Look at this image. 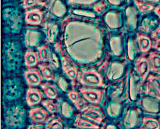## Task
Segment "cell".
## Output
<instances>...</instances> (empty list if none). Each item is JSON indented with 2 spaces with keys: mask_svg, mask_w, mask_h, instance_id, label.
<instances>
[{
  "mask_svg": "<svg viewBox=\"0 0 160 129\" xmlns=\"http://www.w3.org/2000/svg\"><path fill=\"white\" fill-rule=\"evenodd\" d=\"M68 97L79 111H83L88 108L87 102L84 98L81 97L80 93H79L78 91H76L73 89L69 91Z\"/></svg>",
  "mask_w": 160,
  "mask_h": 129,
  "instance_id": "12",
  "label": "cell"
},
{
  "mask_svg": "<svg viewBox=\"0 0 160 129\" xmlns=\"http://www.w3.org/2000/svg\"><path fill=\"white\" fill-rule=\"evenodd\" d=\"M51 0H39V5H42L45 7H48V5L49 4Z\"/></svg>",
  "mask_w": 160,
  "mask_h": 129,
  "instance_id": "34",
  "label": "cell"
},
{
  "mask_svg": "<svg viewBox=\"0 0 160 129\" xmlns=\"http://www.w3.org/2000/svg\"><path fill=\"white\" fill-rule=\"evenodd\" d=\"M39 33H37V31H29L27 32L25 37V44L27 46V47H35L38 45V39Z\"/></svg>",
  "mask_w": 160,
  "mask_h": 129,
  "instance_id": "22",
  "label": "cell"
},
{
  "mask_svg": "<svg viewBox=\"0 0 160 129\" xmlns=\"http://www.w3.org/2000/svg\"><path fill=\"white\" fill-rule=\"evenodd\" d=\"M31 129H45L42 128V127H39L38 126H34L32 127Z\"/></svg>",
  "mask_w": 160,
  "mask_h": 129,
  "instance_id": "38",
  "label": "cell"
},
{
  "mask_svg": "<svg viewBox=\"0 0 160 129\" xmlns=\"http://www.w3.org/2000/svg\"><path fill=\"white\" fill-rule=\"evenodd\" d=\"M145 92L160 100V74L159 76L153 75L148 76Z\"/></svg>",
  "mask_w": 160,
  "mask_h": 129,
  "instance_id": "7",
  "label": "cell"
},
{
  "mask_svg": "<svg viewBox=\"0 0 160 129\" xmlns=\"http://www.w3.org/2000/svg\"><path fill=\"white\" fill-rule=\"evenodd\" d=\"M134 3L140 12H141L142 14H146L154 9V4L142 1L141 0H134Z\"/></svg>",
  "mask_w": 160,
  "mask_h": 129,
  "instance_id": "23",
  "label": "cell"
},
{
  "mask_svg": "<svg viewBox=\"0 0 160 129\" xmlns=\"http://www.w3.org/2000/svg\"><path fill=\"white\" fill-rule=\"evenodd\" d=\"M62 68L65 75L70 78L72 82H75L79 76V70L75 65H72V62L68 56H63L62 58Z\"/></svg>",
  "mask_w": 160,
  "mask_h": 129,
  "instance_id": "9",
  "label": "cell"
},
{
  "mask_svg": "<svg viewBox=\"0 0 160 129\" xmlns=\"http://www.w3.org/2000/svg\"><path fill=\"white\" fill-rule=\"evenodd\" d=\"M154 12H155V14L160 18V3L159 4V5L154 8Z\"/></svg>",
  "mask_w": 160,
  "mask_h": 129,
  "instance_id": "37",
  "label": "cell"
},
{
  "mask_svg": "<svg viewBox=\"0 0 160 129\" xmlns=\"http://www.w3.org/2000/svg\"><path fill=\"white\" fill-rule=\"evenodd\" d=\"M79 91L85 100L92 105H98L103 99V91L99 89L87 88L83 87H80Z\"/></svg>",
  "mask_w": 160,
  "mask_h": 129,
  "instance_id": "2",
  "label": "cell"
},
{
  "mask_svg": "<svg viewBox=\"0 0 160 129\" xmlns=\"http://www.w3.org/2000/svg\"><path fill=\"white\" fill-rule=\"evenodd\" d=\"M41 87L43 91V93L48 98L54 100L58 97L59 90L56 84H53L51 83H45L42 84Z\"/></svg>",
  "mask_w": 160,
  "mask_h": 129,
  "instance_id": "16",
  "label": "cell"
},
{
  "mask_svg": "<svg viewBox=\"0 0 160 129\" xmlns=\"http://www.w3.org/2000/svg\"><path fill=\"white\" fill-rule=\"evenodd\" d=\"M78 80L84 87L98 89L104 86L103 77L94 69H83L79 74Z\"/></svg>",
  "mask_w": 160,
  "mask_h": 129,
  "instance_id": "1",
  "label": "cell"
},
{
  "mask_svg": "<svg viewBox=\"0 0 160 129\" xmlns=\"http://www.w3.org/2000/svg\"><path fill=\"white\" fill-rule=\"evenodd\" d=\"M153 48L157 50V51H160V38L157 39L156 41H155V43L152 47Z\"/></svg>",
  "mask_w": 160,
  "mask_h": 129,
  "instance_id": "35",
  "label": "cell"
},
{
  "mask_svg": "<svg viewBox=\"0 0 160 129\" xmlns=\"http://www.w3.org/2000/svg\"><path fill=\"white\" fill-rule=\"evenodd\" d=\"M83 112V113L82 115L84 117L98 124L101 123L105 118L103 113L96 108L88 107Z\"/></svg>",
  "mask_w": 160,
  "mask_h": 129,
  "instance_id": "11",
  "label": "cell"
},
{
  "mask_svg": "<svg viewBox=\"0 0 160 129\" xmlns=\"http://www.w3.org/2000/svg\"><path fill=\"white\" fill-rule=\"evenodd\" d=\"M24 76L29 87H35L41 85L43 80L42 74L36 68H28L24 73Z\"/></svg>",
  "mask_w": 160,
  "mask_h": 129,
  "instance_id": "5",
  "label": "cell"
},
{
  "mask_svg": "<svg viewBox=\"0 0 160 129\" xmlns=\"http://www.w3.org/2000/svg\"><path fill=\"white\" fill-rule=\"evenodd\" d=\"M137 40L139 48L142 53H147L152 47L150 38L145 34L137 33Z\"/></svg>",
  "mask_w": 160,
  "mask_h": 129,
  "instance_id": "17",
  "label": "cell"
},
{
  "mask_svg": "<svg viewBox=\"0 0 160 129\" xmlns=\"http://www.w3.org/2000/svg\"><path fill=\"white\" fill-rule=\"evenodd\" d=\"M127 11V24L134 29L136 27V10L134 8H128Z\"/></svg>",
  "mask_w": 160,
  "mask_h": 129,
  "instance_id": "26",
  "label": "cell"
},
{
  "mask_svg": "<svg viewBox=\"0 0 160 129\" xmlns=\"http://www.w3.org/2000/svg\"><path fill=\"white\" fill-rule=\"evenodd\" d=\"M43 94L42 91L37 88L29 87L26 93V101L30 107L37 105L42 101Z\"/></svg>",
  "mask_w": 160,
  "mask_h": 129,
  "instance_id": "8",
  "label": "cell"
},
{
  "mask_svg": "<svg viewBox=\"0 0 160 129\" xmlns=\"http://www.w3.org/2000/svg\"><path fill=\"white\" fill-rule=\"evenodd\" d=\"M136 45L135 44L133 41H129L128 42V57L130 59L132 60L134 58V54L136 53Z\"/></svg>",
  "mask_w": 160,
  "mask_h": 129,
  "instance_id": "29",
  "label": "cell"
},
{
  "mask_svg": "<svg viewBox=\"0 0 160 129\" xmlns=\"http://www.w3.org/2000/svg\"><path fill=\"white\" fill-rule=\"evenodd\" d=\"M63 79L62 78H61V77L59 78L58 80H57V81H58V83H59L58 84H62H62H63V83H63ZM64 83H65V85L63 84V86H62V90H63V91H65V90H66V87H67V83H66V81H65Z\"/></svg>",
  "mask_w": 160,
  "mask_h": 129,
  "instance_id": "36",
  "label": "cell"
},
{
  "mask_svg": "<svg viewBox=\"0 0 160 129\" xmlns=\"http://www.w3.org/2000/svg\"><path fill=\"white\" fill-rule=\"evenodd\" d=\"M45 26L46 29V31L47 33L49 41L50 43H53L55 36L57 35V33H58L57 25L55 24L47 23L45 25Z\"/></svg>",
  "mask_w": 160,
  "mask_h": 129,
  "instance_id": "25",
  "label": "cell"
},
{
  "mask_svg": "<svg viewBox=\"0 0 160 129\" xmlns=\"http://www.w3.org/2000/svg\"><path fill=\"white\" fill-rule=\"evenodd\" d=\"M24 60L25 66L28 68H35L37 66H38L40 62V58L38 52L33 50L29 49L25 53Z\"/></svg>",
  "mask_w": 160,
  "mask_h": 129,
  "instance_id": "13",
  "label": "cell"
},
{
  "mask_svg": "<svg viewBox=\"0 0 160 129\" xmlns=\"http://www.w3.org/2000/svg\"><path fill=\"white\" fill-rule=\"evenodd\" d=\"M148 1H153V2H158L160 1V0H146Z\"/></svg>",
  "mask_w": 160,
  "mask_h": 129,
  "instance_id": "39",
  "label": "cell"
},
{
  "mask_svg": "<svg viewBox=\"0 0 160 129\" xmlns=\"http://www.w3.org/2000/svg\"><path fill=\"white\" fill-rule=\"evenodd\" d=\"M41 72L42 74L43 77L47 81H57V77L53 71V67L49 64L43 62L38 64Z\"/></svg>",
  "mask_w": 160,
  "mask_h": 129,
  "instance_id": "15",
  "label": "cell"
},
{
  "mask_svg": "<svg viewBox=\"0 0 160 129\" xmlns=\"http://www.w3.org/2000/svg\"><path fill=\"white\" fill-rule=\"evenodd\" d=\"M44 15L41 9L33 8L25 12V22L28 25L38 26L42 24Z\"/></svg>",
  "mask_w": 160,
  "mask_h": 129,
  "instance_id": "6",
  "label": "cell"
},
{
  "mask_svg": "<svg viewBox=\"0 0 160 129\" xmlns=\"http://www.w3.org/2000/svg\"><path fill=\"white\" fill-rule=\"evenodd\" d=\"M38 51L41 60L45 62H49L52 53L51 52L47 44H45L39 47Z\"/></svg>",
  "mask_w": 160,
  "mask_h": 129,
  "instance_id": "21",
  "label": "cell"
},
{
  "mask_svg": "<svg viewBox=\"0 0 160 129\" xmlns=\"http://www.w3.org/2000/svg\"><path fill=\"white\" fill-rule=\"evenodd\" d=\"M151 37L153 39L160 38V25L157 29L151 33Z\"/></svg>",
  "mask_w": 160,
  "mask_h": 129,
  "instance_id": "33",
  "label": "cell"
},
{
  "mask_svg": "<svg viewBox=\"0 0 160 129\" xmlns=\"http://www.w3.org/2000/svg\"><path fill=\"white\" fill-rule=\"evenodd\" d=\"M42 105L46 109V110L52 115L57 113L59 110V105L52 100V99H48L42 101Z\"/></svg>",
  "mask_w": 160,
  "mask_h": 129,
  "instance_id": "24",
  "label": "cell"
},
{
  "mask_svg": "<svg viewBox=\"0 0 160 129\" xmlns=\"http://www.w3.org/2000/svg\"><path fill=\"white\" fill-rule=\"evenodd\" d=\"M149 61L151 70L160 74V54L156 51L151 52Z\"/></svg>",
  "mask_w": 160,
  "mask_h": 129,
  "instance_id": "20",
  "label": "cell"
},
{
  "mask_svg": "<svg viewBox=\"0 0 160 129\" xmlns=\"http://www.w3.org/2000/svg\"><path fill=\"white\" fill-rule=\"evenodd\" d=\"M49 64L52 66L53 68H58L59 67V62L58 60L56 55L53 53H52L51 60L49 61Z\"/></svg>",
  "mask_w": 160,
  "mask_h": 129,
  "instance_id": "30",
  "label": "cell"
},
{
  "mask_svg": "<svg viewBox=\"0 0 160 129\" xmlns=\"http://www.w3.org/2000/svg\"><path fill=\"white\" fill-rule=\"evenodd\" d=\"M135 67L137 73L140 78L141 85L145 82L150 74L151 67L149 59L144 56L137 58L135 62Z\"/></svg>",
  "mask_w": 160,
  "mask_h": 129,
  "instance_id": "3",
  "label": "cell"
},
{
  "mask_svg": "<svg viewBox=\"0 0 160 129\" xmlns=\"http://www.w3.org/2000/svg\"><path fill=\"white\" fill-rule=\"evenodd\" d=\"M157 98L144 97L141 100V105L144 110L150 113H157L160 110L159 101Z\"/></svg>",
  "mask_w": 160,
  "mask_h": 129,
  "instance_id": "10",
  "label": "cell"
},
{
  "mask_svg": "<svg viewBox=\"0 0 160 129\" xmlns=\"http://www.w3.org/2000/svg\"><path fill=\"white\" fill-rule=\"evenodd\" d=\"M140 113L139 109H133L127 113L125 123L128 127H132L138 123Z\"/></svg>",
  "mask_w": 160,
  "mask_h": 129,
  "instance_id": "18",
  "label": "cell"
},
{
  "mask_svg": "<svg viewBox=\"0 0 160 129\" xmlns=\"http://www.w3.org/2000/svg\"><path fill=\"white\" fill-rule=\"evenodd\" d=\"M138 129H160V121L151 117H144L141 120V126Z\"/></svg>",
  "mask_w": 160,
  "mask_h": 129,
  "instance_id": "19",
  "label": "cell"
},
{
  "mask_svg": "<svg viewBox=\"0 0 160 129\" xmlns=\"http://www.w3.org/2000/svg\"><path fill=\"white\" fill-rule=\"evenodd\" d=\"M22 5L25 10H31L35 7L39 5V0H23Z\"/></svg>",
  "mask_w": 160,
  "mask_h": 129,
  "instance_id": "28",
  "label": "cell"
},
{
  "mask_svg": "<svg viewBox=\"0 0 160 129\" xmlns=\"http://www.w3.org/2000/svg\"><path fill=\"white\" fill-rule=\"evenodd\" d=\"M75 124L78 128L82 129H99V125L88 119L82 114L78 115L75 119Z\"/></svg>",
  "mask_w": 160,
  "mask_h": 129,
  "instance_id": "14",
  "label": "cell"
},
{
  "mask_svg": "<svg viewBox=\"0 0 160 129\" xmlns=\"http://www.w3.org/2000/svg\"><path fill=\"white\" fill-rule=\"evenodd\" d=\"M106 7V5L105 3H99V4H97L96 6H94V10L98 14H102V13L103 11Z\"/></svg>",
  "mask_w": 160,
  "mask_h": 129,
  "instance_id": "31",
  "label": "cell"
},
{
  "mask_svg": "<svg viewBox=\"0 0 160 129\" xmlns=\"http://www.w3.org/2000/svg\"><path fill=\"white\" fill-rule=\"evenodd\" d=\"M150 25L151 23L150 20L147 19H146L144 24V23L142 24V25H141V27L140 28V30H141V31H147L148 30H149Z\"/></svg>",
  "mask_w": 160,
  "mask_h": 129,
  "instance_id": "32",
  "label": "cell"
},
{
  "mask_svg": "<svg viewBox=\"0 0 160 129\" xmlns=\"http://www.w3.org/2000/svg\"><path fill=\"white\" fill-rule=\"evenodd\" d=\"M63 124L61 120L54 119L48 122L45 129H63Z\"/></svg>",
  "mask_w": 160,
  "mask_h": 129,
  "instance_id": "27",
  "label": "cell"
},
{
  "mask_svg": "<svg viewBox=\"0 0 160 129\" xmlns=\"http://www.w3.org/2000/svg\"><path fill=\"white\" fill-rule=\"evenodd\" d=\"M29 116L32 123L35 124H43L49 117L48 111L42 107L32 108L29 111Z\"/></svg>",
  "mask_w": 160,
  "mask_h": 129,
  "instance_id": "4",
  "label": "cell"
}]
</instances>
